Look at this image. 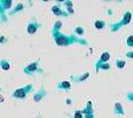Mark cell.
Segmentation results:
<instances>
[{
    "label": "cell",
    "instance_id": "d6986e66",
    "mask_svg": "<svg viewBox=\"0 0 133 118\" xmlns=\"http://www.w3.org/2000/svg\"><path fill=\"white\" fill-rule=\"evenodd\" d=\"M126 44L128 47H133V36H128L127 40H126Z\"/></svg>",
    "mask_w": 133,
    "mask_h": 118
},
{
    "label": "cell",
    "instance_id": "5b68a950",
    "mask_svg": "<svg viewBox=\"0 0 133 118\" xmlns=\"http://www.w3.org/2000/svg\"><path fill=\"white\" fill-rule=\"evenodd\" d=\"M41 27H42V24H41V22H38L37 20L32 19L28 24V26H26V32H28L29 34H35V33H36Z\"/></svg>",
    "mask_w": 133,
    "mask_h": 118
},
{
    "label": "cell",
    "instance_id": "d4e9b609",
    "mask_svg": "<svg viewBox=\"0 0 133 118\" xmlns=\"http://www.w3.org/2000/svg\"><path fill=\"white\" fill-rule=\"evenodd\" d=\"M5 41V39H4V37H0V43H4Z\"/></svg>",
    "mask_w": 133,
    "mask_h": 118
},
{
    "label": "cell",
    "instance_id": "8fae6325",
    "mask_svg": "<svg viewBox=\"0 0 133 118\" xmlns=\"http://www.w3.org/2000/svg\"><path fill=\"white\" fill-rule=\"evenodd\" d=\"M88 77H89V72H86V73H83V74H81L80 77H75V76H71V80H74V82H76V83H82V82H84L86 79H88Z\"/></svg>",
    "mask_w": 133,
    "mask_h": 118
},
{
    "label": "cell",
    "instance_id": "5bb4252c",
    "mask_svg": "<svg viewBox=\"0 0 133 118\" xmlns=\"http://www.w3.org/2000/svg\"><path fill=\"white\" fill-rule=\"evenodd\" d=\"M0 69H3L4 71L10 70L11 69V64H10V61L6 60V59H1V60H0Z\"/></svg>",
    "mask_w": 133,
    "mask_h": 118
},
{
    "label": "cell",
    "instance_id": "6da1fadb",
    "mask_svg": "<svg viewBox=\"0 0 133 118\" xmlns=\"http://www.w3.org/2000/svg\"><path fill=\"white\" fill-rule=\"evenodd\" d=\"M52 38L55 44L58 45V46H69V45L72 44H81V45H89V43L86 40V39L78 38L72 33V34H62L61 32H55L52 33Z\"/></svg>",
    "mask_w": 133,
    "mask_h": 118
},
{
    "label": "cell",
    "instance_id": "3957f363",
    "mask_svg": "<svg viewBox=\"0 0 133 118\" xmlns=\"http://www.w3.org/2000/svg\"><path fill=\"white\" fill-rule=\"evenodd\" d=\"M131 18H132V13H131V12H126L125 15H124V18H122L119 22L111 25V31L112 32H116V31H119L122 26H126V25L131 21Z\"/></svg>",
    "mask_w": 133,
    "mask_h": 118
},
{
    "label": "cell",
    "instance_id": "44dd1931",
    "mask_svg": "<svg viewBox=\"0 0 133 118\" xmlns=\"http://www.w3.org/2000/svg\"><path fill=\"white\" fill-rule=\"evenodd\" d=\"M111 69V65L108 63H106V64H103V65H101V67H100V70H109Z\"/></svg>",
    "mask_w": 133,
    "mask_h": 118
},
{
    "label": "cell",
    "instance_id": "cb8c5ba5",
    "mask_svg": "<svg viewBox=\"0 0 133 118\" xmlns=\"http://www.w3.org/2000/svg\"><path fill=\"white\" fill-rule=\"evenodd\" d=\"M126 57L130 58V59H133V51H128V52H126Z\"/></svg>",
    "mask_w": 133,
    "mask_h": 118
},
{
    "label": "cell",
    "instance_id": "8992f818",
    "mask_svg": "<svg viewBox=\"0 0 133 118\" xmlns=\"http://www.w3.org/2000/svg\"><path fill=\"white\" fill-rule=\"evenodd\" d=\"M11 6H12V0H0V15H1L3 21H5L4 12H5L6 10H10Z\"/></svg>",
    "mask_w": 133,
    "mask_h": 118
},
{
    "label": "cell",
    "instance_id": "4fadbf2b",
    "mask_svg": "<svg viewBox=\"0 0 133 118\" xmlns=\"http://www.w3.org/2000/svg\"><path fill=\"white\" fill-rule=\"evenodd\" d=\"M84 33H86V30L83 27H81V26H77V27L74 28V34L76 37H78V38H81V37L84 36Z\"/></svg>",
    "mask_w": 133,
    "mask_h": 118
},
{
    "label": "cell",
    "instance_id": "30bf717a",
    "mask_svg": "<svg viewBox=\"0 0 133 118\" xmlns=\"http://www.w3.org/2000/svg\"><path fill=\"white\" fill-rule=\"evenodd\" d=\"M57 89L59 91H69L71 89V83L68 80H62L57 84Z\"/></svg>",
    "mask_w": 133,
    "mask_h": 118
},
{
    "label": "cell",
    "instance_id": "7a4b0ae2",
    "mask_svg": "<svg viewBox=\"0 0 133 118\" xmlns=\"http://www.w3.org/2000/svg\"><path fill=\"white\" fill-rule=\"evenodd\" d=\"M32 90H33V85L32 84H28V85L23 86V88L17 89L13 93H12V97H13V98L23 99V98H25V97L28 96L30 92H32Z\"/></svg>",
    "mask_w": 133,
    "mask_h": 118
},
{
    "label": "cell",
    "instance_id": "484cf974",
    "mask_svg": "<svg viewBox=\"0 0 133 118\" xmlns=\"http://www.w3.org/2000/svg\"><path fill=\"white\" fill-rule=\"evenodd\" d=\"M0 102H4V97L3 96H0Z\"/></svg>",
    "mask_w": 133,
    "mask_h": 118
},
{
    "label": "cell",
    "instance_id": "52a82bcc",
    "mask_svg": "<svg viewBox=\"0 0 133 118\" xmlns=\"http://www.w3.org/2000/svg\"><path fill=\"white\" fill-rule=\"evenodd\" d=\"M109 58H111V56H109V53H108V52H103L102 54H101L100 59L97 60V63L95 64V69H96V72L100 71V67H101V65H103V64L107 63V61L109 60Z\"/></svg>",
    "mask_w": 133,
    "mask_h": 118
},
{
    "label": "cell",
    "instance_id": "2e32d148",
    "mask_svg": "<svg viewBox=\"0 0 133 118\" xmlns=\"http://www.w3.org/2000/svg\"><path fill=\"white\" fill-rule=\"evenodd\" d=\"M94 27L96 28V30H102V28H105V27H106V22H105V20H101V19L95 20V22H94Z\"/></svg>",
    "mask_w": 133,
    "mask_h": 118
},
{
    "label": "cell",
    "instance_id": "7c38bea8",
    "mask_svg": "<svg viewBox=\"0 0 133 118\" xmlns=\"http://www.w3.org/2000/svg\"><path fill=\"white\" fill-rule=\"evenodd\" d=\"M114 113L119 116L125 115V110H124V107H122L121 103H115L114 104Z\"/></svg>",
    "mask_w": 133,
    "mask_h": 118
},
{
    "label": "cell",
    "instance_id": "e0dca14e",
    "mask_svg": "<svg viewBox=\"0 0 133 118\" xmlns=\"http://www.w3.org/2000/svg\"><path fill=\"white\" fill-rule=\"evenodd\" d=\"M115 66L119 70H121V69H124L125 66H126V61H125L124 59H116L115 60Z\"/></svg>",
    "mask_w": 133,
    "mask_h": 118
},
{
    "label": "cell",
    "instance_id": "ac0fdd59",
    "mask_svg": "<svg viewBox=\"0 0 133 118\" xmlns=\"http://www.w3.org/2000/svg\"><path fill=\"white\" fill-rule=\"evenodd\" d=\"M62 27V21L61 20H57V21L54 24V28H52V33L55 32H59V30H61Z\"/></svg>",
    "mask_w": 133,
    "mask_h": 118
},
{
    "label": "cell",
    "instance_id": "ffe728a7",
    "mask_svg": "<svg viewBox=\"0 0 133 118\" xmlns=\"http://www.w3.org/2000/svg\"><path fill=\"white\" fill-rule=\"evenodd\" d=\"M74 118H83V113H82V111H75V113H74Z\"/></svg>",
    "mask_w": 133,
    "mask_h": 118
},
{
    "label": "cell",
    "instance_id": "4316f807",
    "mask_svg": "<svg viewBox=\"0 0 133 118\" xmlns=\"http://www.w3.org/2000/svg\"><path fill=\"white\" fill-rule=\"evenodd\" d=\"M132 118H133V117H132Z\"/></svg>",
    "mask_w": 133,
    "mask_h": 118
},
{
    "label": "cell",
    "instance_id": "7402d4cb",
    "mask_svg": "<svg viewBox=\"0 0 133 118\" xmlns=\"http://www.w3.org/2000/svg\"><path fill=\"white\" fill-rule=\"evenodd\" d=\"M127 99L130 102H133V91H130L127 93Z\"/></svg>",
    "mask_w": 133,
    "mask_h": 118
},
{
    "label": "cell",
    "instance_id": "9a60e30c",
    "mask_svg": "<svg viewBox=\"0 0 133 118\" xmlns=\"http://www.w3.org/2000/svg\"><path fill=\"white\" fill-rule=\"evenodd\" d=\"M23 10H24V4L23 3H20V4H18V5L14 7V10H12V11H10V15H14V14H17L18 12H22Z\"/></svg>",
    "mask_w": 133,
    "mask_h": 118
},
{
    "label": "cell",
    "instance_id": "ba28073f",
    "mask_svg": "<svg viewBox=\"0 0 133 118\" xmlns=\"http://www.w3.org/2000/svg\"><path fill=\"white\" fill-rule=\"evenodd\" d=\"M61 4H57V5H54L52 8H51V11H52V13L55 14L56 17H68L69 14L66 13V11H63L61 8Z\"/></svg>",
    "mask_w": 133,
    "mask_h": 118
},
{
    "label": "cell",
    "instance_id": "9c48e42d",
    "mask_svg": "<svg viewBox=\"0 0 133 118\" xmlns=\"http://www.w3.org/2000/svg\"><path fill=\"white\" fill-rule=\"evenodd\" d=\"M48 95V92L45 91L44 88H41V90L38 91V92H36V93L33 95V102H41L43 98H45Z\"/></svg>",
    "mask_w": 133,
    "mask_h": 118
},
{
    "label": "cell",
    "instance_id": "603a6c76",
    "mask_svg": "<svg viewBox=\"0 0 133 118\" xmlns=\"http://www.w3.org/2000/svg\"><path fill=\"white\" fill-rule=\"evenodd\" d=\"M63 4L66 6V8H72V3L71 1H64Z\"/></svg>",
    "mask_w": 133,
    "mask_h": 118
},
{
    "label": "cell",
    "instance_id": "277c9868",
    "mask_svg": "<svg viewBox=\"0 0 133 118\" xmlns=\"http://www.w3.org/2000/svg\"><path fill=\"white\" fill-rule=\"evenodd\" d=\"M43 73V70H41V66H39V60H36L33 63L29 64L24 67V73L29 74V76H33L35 73Z\"/></svg>",
    "mask_w": 133,
    "mask_h": 118
}]
</instances>
